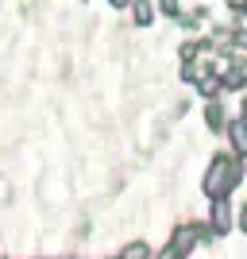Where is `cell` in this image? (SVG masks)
<instances>
[{
  "instance_id": "4",
  "label": "cell",
  "mask_w": 247,
  "mask_h": 259,
  "mask_svg": "<svg viewBox=\"0 0 247 259\" xmlns=\"http://www.w3.org/2000/svg\"><path fill=\"white\" fill-rule=\"evenodd\" d=\"M232 143H236V151H239V155H247V120L232 124Z\"/></svg>"
},
{
  "instance_id": "8",
  "label": "cell",
  "mask_w": 247,
  "mask_h": 259,
  "mask_svg": "<svg viewBox=\"0 0 247 259\" xmlns=\"http://www.w3.org/2000/svg\"><path fill=\"white\" fill-rule=\"evenodd\" d=\"M232 8H236V12H239V8H247V0H232Z\"/></svg>"
},
{
  "instance_id": "7",
  "label": "cell",
  "mask_w": 247,
  "mask_h": 259,
  "mask_svg": "<svg viewBox=\"0 0 247 259\" xmlns=\"http://www.w3.org/2000/svg\"><path fill=\"white\" fill-rule=\"evenodd\" d=\"M162 8H166V16H178V0H162Z\"/></svg>"
},
{
  "instance_id": "3",
  "label": "cell",
  "mask_w": 247,
  "mask_h": 259,
  "mask_svg": "<svg viewBox=\"0 0 247 259\" xmlns=\"http://www.w3.org/2000/svg\"><path fill=\"white\" fill-rule=\"evenodd\" d=\"M228 225H232L228 201H224V197H216V201H213V228H216V232H228Z\"/></svg>"
},
{
  "instance_id": "5",
  "label": "cell",
  "mask_w": 247,
  "mask_h": 259,
  "mask_svg": "<svg viewBox=\"0 0 247 259\" xmlns=\"http://www.w3.org/2000/svg\"><path fill=\"white\" fill-rule=\"evenodd\" d=\"M120 259H151V248H147V244H128Z\"/></svg>"
},
{
  "instance_id": "6",
  "label": "cell",
  "mask_w": 247,
  "mask_h": 259,
  "mask_svg": "<svg viewBox=\"0 0 247 259\" xmlns=\"http://www.w3.org/2000/svg\"><path fill=\"white\" fill-rule=\"evenodd\" d=\"M151 20H155V8L147 0H135V23H151Z\"/></svg>"
},
{
  "instance_id": "10",
  "label": "cell",
  "mask_w": 247,
  "mask_h": 259,
  "mask_svg": "<svg viewBox=\"0 0 247 259\" xmlns=\"http://www.w3.org/2000/svg\"><path fill=\"white\" fill-rule=\"evenodd\" d=\"M108 4H116V8H120V4H128V0H108Z\"/></svg>"
},
{
  "instance_id": "9",
  "label": "cell",
  "mask_w": 247,
  "mask_h": 259,
  "mask_svg": "<svg viewBox=\"0 0 247 259\" xmlns=\"http://www.w3.org/2000/svg\"><path fill=\"white\" fill-rule=\"evenodd\" d=\"M239 221H243V232H247V209H243V213H239Z\"/></svg>"
},
{
  "instance_id": "1",
  "label": "cell",
  "mask_w": 247,
  "mask_h": 259,
  "mask_svg": "<svg viewBox=\"0 0 247 259\" xmlns=\"http://www.w3.org/2000/svg\"><path fill=\"white\" fill-rule=\"evenodd\" d=\"M239 178H243V170H239L232 159H224V155H220V159L209 166V174H205V194H209V197H224L228 190L239 182Z\"/></svg>"
},
{
  "instance_id": "2",
  "label": "cell",
  "mask_w": 247,
  "mask_h": 259,
  "mask_svg": "<svg viewBox=\"0 0 247 259\" xmlns=\"http://www.w3.org/2000/svg\"><path fill=\"white\" fill-rule=\"evenodd\" d=\"M197 240H205V225H189V228H182V232L170 240V251H174V255H185V251L193 248Z\"/></svg>"
}]
</instances>
